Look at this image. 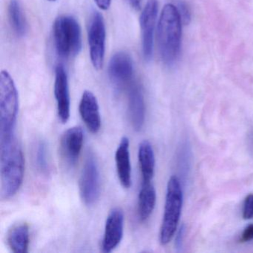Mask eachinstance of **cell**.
I'll use <instances>...</instances> for the list:
<instances>
[{
  "label": "cell",
  "mask_w": 253,
  "mask_h": 253,
  "mask_svg": "<svg viewBox=\"0 0 253 253\" xmlns=\"http://www.w3.org/2000/svg\"><path fill=\"white\" fill-rule=\"evenodd\" d=\"M80 114L90 131L96 134L101 127V118L97 97L90 91H85L81 97Z\"/></svg>",
  "instance_id": "13"
},
{
  "label": "cell",
  "mask_w": 253,
  "mask_h": 253,
  "mask_svg": "<svg viewBox=\"0 0 253 253\" xmlns=\"http://www.w3.org/2000/svg\"><path fill=\"white\" fill-rule=\"evenodd\" d=\"M29 240V228L26 223H19L13 226L7 235L8 247L13 253H27Z\"/></svg>",
  "instance_id": "17"
},
{
  "label": "cell",
  "mask_w": 253,
  "mask_h": 253,
  "mask_svg": "<svg viewBox=\"0 0 253 253\" xmlns=\"http://www.w3.org/2000/svg\"><path fill=\"white\" fill-rule=\"evenodd\" d=\"M138 160L142 182H152L155 174V158L153 148L147 140H143L139 146Z\"/></svg>",
  "instance_id": "18"
},
{
  "label": "cell",
  "mask_w": 253,
  "mask_h": 253,
  "mask_svg": "<svg viewBox=\"0 0 253 253\" xmlns=\"http://www.w3.org/2000/svg\"><path fill=\"white\" fill-rule=\"evenodd\" d=\"M54 96L57 101L59 118L63 124H66L70 118V94L67 74L61 65L56 68Z\"/></svg>",
  "instance_id": "10"
},
{
  "label": "cell",
  "mask_w": 253,
  "mask_h": 253,
  "mask_svg": "<svg viewBox=\"0 0 253 253\" xmlns=\"http://www.w3.org/2000/svg\"><path fill=\"white\" fill-rule=\"evenodd\" d=\"M10 23L13 30L19 37L24 36L26 32V22L17 0H11L8 8Z\"/></svg>",
  "instance_id": "19"
},
{
  "label": "cell",
  "mask_w": 253,
  "mask_h": 253,
  "mask_svg": "<svg viewBox=\"0 0 253 253\" xmlns=\"http://www.w3.org/2000/svg\"><path fill=\"white\" fill-rule=\"evenodd\" d=\"M35 162L38 171L42 174L48 172L49 170L48 151L46 143L44 140H40L37 143L35 151Z\"/></svg>",
  "instance_id": "20"
},
{
  "label": "cell",
  "mask_w": 253,
  "mask_h": 253,
  "mask_svg": "<svg viewBox=\"0 0 253 253\" xmlns=\"http://www.w3.org/2000/svg\"><path fill=\"white\" fill-rule=\"evenodd\" d=\"M84 139V131L80 126L69 128L62 136L60 142L62 156L69 167H74L78 162L82 150Z\"/></svg>",
  "instance_id": "11"
},
{
  "label": "cell",
  "mask_w": 253,
  "mask_h": 253,
  "mask_svg": "<svg viewBox=\"0 0 253 253\" xmlns=\"http://www.w3.org/2000/svg\"><path fill=\"white\" fill-rule=\"evenodd\" d=\"M253 240V224H250L245 228L243 232L241 241L244 242Z\"/></svg>",
  "instance_id": "24"
},
{
  "label": "cell",
  "mask_w": 253,
  "mask_h": 253,
  "mask_svg": "<svg viewBox=\"0 0 253 253\" xmlns=\"http://www.w3.org/2000/svg\"><path fill=\"white\" fill-rule=\"evenodd\" d=\"M182 21L177 7L167 4L161 11L158 26V43L163 62L174 64L181 48Z\"/></svg>",
  "instance_id": "2"
},
{
  "label": "cell",
  "mask_w": 253,
  "mask_h": 253,
  "mask_svg": "<svg viewBox=\"0 0 253 253\" xmlns=\"http://www.w3.org/2000/svg\"><path fill=\"white\" fill-rule=\"evenodd\" d=\"M243 217L245 220L253 218V194H250L245 198L243 209Z\"/></svg>",
  "instance_id": "21"
},
{
  "label": "cell",
  "mask_w": 253,
  "mask_h": 253,
  "mask_svg": "<svg viewBox=\"0 0 253 253\" xmlns=\"http://www.w3.org/2000/svg\"><path fill=\"white\" fill-rule=\"evenodd\" d=\"M94 1H95L96 4H97L99 8L103 10V11H106L110 7L112 0H94Z\"/></svg>",
  "instance_id": "25"
},
{
  "label": "cell",
  "mask_w": 253,
  "mask_h": 253,
  "mask_svg": "<svg viewBox=\"0 0 253 253\" xmlns=\"http://www.w3.org/2000/svg\"><path fill=\"white\" fill-rule=\"evenodd\" d=\"M134 73L132 60L125 52L116 53L111 59L109 66V75L112 82L122 86L131 81Z\"/></svg>",
  "instance_id": "14"
},
{
  "label": "cell",
  "mask_w": 253,
  "mask_h": 253,
  "mask_svg": "<svg viewBox=\"0 0 253 253\" xmlns=\"http://www.w3.org/2000/svg\"><path fill=\"white\" fill-rule=\"evenodd\" d=\"M24 170V156L15 134L0 136V194L2 200L10 199L18 192Z\"/></svg>",
  "instance_id": "1"
},
{
  "label": "cell",
  "mask_w": 253,
  "mask_h": 253,
  "mask_svg": "<svg viewBox=\"0 0 253 253\" xmlns=\"http://www.w3.org/2000/svg\"><path fill=\"white\" fill-rule=\"evenodd\" d=\"M88 37L91 63L96 70H101L104 65L106 27L103 16L100 13L93 14L88 27Z\"/></svg>",
  "instance_id": "7"
},
{
  "label": "cell",
  "mask_w": 253,
  "mask_h": 253,
  "mask_svg": "<svg viewBox=\"0 0 253 253\" xmlns=\"http://www.w3.org/2000/svg\"><path fill=\"white\" fill-rule=\"evenodd\" d=\"M186 227L184 224H182L176 232L175 240H174V247L177 252H181L183 248V239H184Z\"/></svg>",
  "instance_id": "23"
},
{
  "label": "cell",
  "mask_w": 253,
  "mask_h": 253,
  "mask_svg": "<svg viewBox=\"0 0 253 253\" xmlns=\"http://www.w3.org/2000/svg\"><path fill=\"white\" fill-rule=\"evenodd\" d=\"M177 9H178L182 23L184 25H189L191 22V12L188 5L184 2H181L179 4Z\"/></svg>",
  "instance_id": "22"
},
{
  "label": "cell",
  "mask_w": 253,
  "mask_h": 253,
  "mask_svg": "<svg viewBox=\"0 0 253 253\" xmlns=\"http://www.w3.org/2000/svg\"><path fill=\"white\" fill-rule=\"evenodd\" d=\"M130 5L135 10H139L141 7L142 0H128Z\"/></svg>",
  "instance_id": "26"
},
{
  "label": "cell",
  "mask_w": 253,
  "mask_h": 253,
  "mask_svg": "<svg viewBox=\"0 0 253 253\" xmlns=\"http://www.w3.org/2000/svg\"><path fill=\"white\" fill-rule=\"evenodd\" d=\"M156 204V191L152 182H142L138 197V216L146 221L153 211Z\"/></svg>",
  "instance_id": "16"
},
{
  "label": "cell",
  "mask_w": 253,
  "mask_h": 253,
  "mask_svg": "<svg viewBox=\"0 0 253 253\" xmlns=\"http://www.w3.org/2000/svg\"><path fill=\"white\" fill-rule=\"evenodd\" d=\"M54 39L60 57L69 58L78 55L82 48L79 23L71 16H60L54 22Z\"/></svg>",
  "instance_id": "5"
},
{
  "label": "cell",
  "mask_w": 253,
  "mask_h": 253,
  "mask_svg": "<svg viewBox=\"0 0 253 253\" xmlns=\"http://www.w3.org/2000/svg\"><path fill=\"white\" fill-rule=\"evenodd\" d=\"M117 172L123 187L128 189L131 186V167L130 161L129 140L124 137L121 140L115 153Z\"/></svg>",
  "instance_id": "15"
},
{
  "label": "cell",
  "mask_w": 253,
  "mask_h": 253,
  "mask_svg": "<svg viewBox=\"0 0 253 253\" xmlns=\"http://www.w3.org/2000/svg\"><path fill=\"white\" fill-rule=\"evenodd\" d=\"M158 13L157 0H148L140 17L143 58L149 61L153 54L154 35Z\"/></svg>",
  "instance_id": "8"
},
{
  "label": "cell",
  "mask_w": 253,
  "mask_h": 253,
  "mask_svg": "<svg viewBox=\"0 0 253 253\" xmlns=\"http://www.w3.org/2000/svg\"><path fill=\"white\" fill-rule=\"evenodd\" d=\"M50 2H55L56 0H48Z\"/></svg>",
  "instance_id": "27"
},
{
  "label": "cell",
  "mask_w": 253,
  "mask_h": 253,
  "mask_svg": "<svg viewBox=\"0 0 253 253\" xmlns=\"http://www.w3.org/2000/svg\"><path fill=\"white\" fill-rule=\"evenodd\" d=\"M128 110L131 126L135 131H140L144 125L146 106L141 87L136 83L128 90Z\"/></svg>",
  "instance_id": "12"
},
{
  "label": "cell",
  "mask_w": 253,
  "mask_h": 253,
  "mask_svg": "<svg viewBox=\"0 0 253 253\" xmlns=\"http://www.w3.org/2000/svg\"><path fill=\"white\" fill-rule=\"evenodd\" d=\"M124 215L120 208H114L109 212L105 225L102 249L104 253L113 251L121 243L124 235Z\"/></svg>",
  "instance_id": "9"
},
{
  "label": "cell",
  "mask_w": 253,
  "mask_h": 253,
  "mask_svg": "<svg viewBox=\"0 0 253 253\" xmlns=\"http://www.w3.org/2000/svg\"><path fill=\"white\" fill-rule=\"evenodd\" d=\"M18 92L7 71L0 74V135L14 134L18 115Z\"/></svg>",
  "instance_id": "4"
},
{
  "label": "cell",
  "mask_w": 253,
  "mask_h": 253,
  "mask_svg": "<svg viewBox=\"0 0 253 253\" xmlns=\"http://www.w3.org/2000/svg\"><path fill=\"white\" fill-rule=\"evenodd\" d=\"M183 201V189L180 180L177 176H171L167 184L164 218L160 232V242L162 245L168 244L177 232Z\"/></svg>",
  "instance_id": "3"
},
{
  "label": "cell",
  "mask_w": 253,
  "mask_h": 253,
  "mask_svg": "<svg viewBox=\"0 0 253 253\" xmlns=\"http://www.w3.org/2000/svg\"><path fill=\"white\" fill-rule=\"evenodd\" d=\"M80 194L85 204L93 205L100 195V176L95 157L88 153L81 171L79 181Z\"/></svg>",
  "instance_id": "6"
}]
</instances>
